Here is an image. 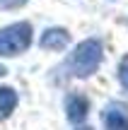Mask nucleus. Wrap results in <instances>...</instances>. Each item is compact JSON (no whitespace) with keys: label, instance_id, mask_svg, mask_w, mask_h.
Here are the masks:
<instances>
[{"label":"nucleus","instance_id":"5","mask_svg":"<svg viewBox=\"0 0 128 130\" xmlns=\"http://www.w3.org/2000/svg\"><path fill=\"white\" fill-rule=\"evenodd\" d=\"M87 111H90V101L80 94H70L65 99V113L73 123H82L87 118Z\"/></svg>","mask_w":128,"mask_h":130},{"label":"nucleus","instance_id":"9","mask_svg":"<svg viewBox=\"0 0 128 130\" xmlns=\"http://www.w3.org/2000/svg\"><path fill=\"white\" fill-rule=\"evenodd\" d=\"M3 75H5V68H3V65H0V77H3Z\"/></svg>","mask_w":128,"mask_h":130},{"label":"nucleus","instance_id":"2","mask_svg":"<svg viewBox=\"0 0 128 130\" xmlns=\"http://www.w3.org/2000/svg\"><path fill=\"white\" fill-rule=\"evenodd\" d=\"M32 46V24L15 22L0 29V56H19Z\"/></svg>","mask_w":128,"mask_h":130},{"label":"nucleus","instance_id":"4","mask_svg":"<svg viewBox=\"0 0 128 130\" xmlns=\"http://www.w3.org/2000/svg\"><path fill=\"white\" fill-rule=\"evenodd\" d=\"M104 130H128V113L119 104H111L104 108Z\"/></svg>","mask_w":128,"mask_h":130},{"label":"nucleus","instance_id":"7","mask_svg":"<svg viewBox=\"0 0 128 130\" xmlns=\"http://www.w3.org/2000/svg\"><path fill=\"white\" fill-rule=\"evenodd\" d=\"M119 79H121V87L128 92V56H123L119 63Z\"/></svg>","mask_w":128,"mask_h":130},{"label":"nucleus","instance_id":"3","mask_svg":"<svg viewBox=\"0 0 128 130\" xmlns=\"http://www.w3.org/2000/svg\"><path fill=\"white\" fill-rule=\"evenodd\" d=\"M68 41H70V34L61 27L46 29L41 34V48H46V51H63L68 46Z\"/></svg>","mask_w":128,"mask_h":130},{"label":"nucleus","instance_id":"10","mask_svg":"<svg viewBox=\"0 0 128 130\" xmlns=\"http://www.w3.org/2000/svg\"><path fill=\"white\" fill-rule=\"evenodd\" d=\"M77 130H92V128H77Z\"/></svg>","mask_w":128,"mask_h":130},{"label":"nucleus","instance_id":"8","mask_svg":"<svg viewBox=\"0 0 128 130\" xmlns=\"http://www.w3.org/2000/svg\"><path fill=\"white\" fill-rule=\"evenodd\" d=\"M27 0H0V5L3 7H7V10H12V7H19V5H24Z\"/></svg>","mask_w":128,"mask_h":130},{"label":"nucleus","instance_id":"1","mask_svg":"<svg viewBox=\"0 0 128 130\" xmlns=\"http://www.w3.org/2000/svg\"><path fill=\"white\" fill-rule=\"evenodd\" d=\"M102 58H104V48H102L99 39H85L82 43H77L75 51L68 58V70L75 77H90L99 70Z\"/></svg>","mask_w":128,"mask_h":130},{"label":"nucleus","instance_id":"6","mask_svg":"<svg viewBox=\"0 0 128 130\" xmlns=\"http://www.w3.org/2000/svg\"><path fill=\"white\" fill-rule=\"evenodd\" d=\"M17 106V92L12 87H0V121L10 116Z\"/></svg>","mask_w":128,"mask_h":130}]
</instances>
